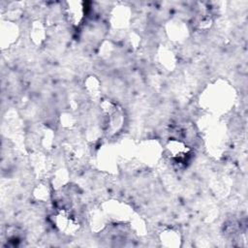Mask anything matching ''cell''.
<instances>
[{
  "label": "cell",
  "instance_id": "cell-3",
  "mask_svg": "<svg viewBox=\"0 0 248 248\" xmlns=\"http://www.w3.org/2000/svg\"><path fill=\"white\" fill-rule=\"evenodd\" d=\"M55 224L64 233H74L78 229V218L66 207H62L55 215Z\"/></svg>",
  "mask_w": 248,
  "mask_h": 248
},
{
  "label": "cell",
  "instance_id": "cell-4",
  "mask_svg": "<svg viewBox=\"0 0 248 248\" xmlns=\"http://www.w3.org/2000/svg\"><path fill=\"white\" fill-rule=\"evenodd\" d=\"M69 5L70 7L67 9V16L69 21H71L73 25L78 26L83 18L84 10L79 2H74L75 6H73V3H70Z\"/></svg>",
  "mask_w": 248,
  "mask_h": 248
},
{
  "label": "cell",
  "instance_id": "cell-1",
  "mask_svg": "<svg viewBox=\"0 0 248 248\" xmlns=\"http://www.w3.org/2000/svg\"><path fill=\"white\" fill-rule=\"evenodd\" d=\"M167 155L170 161L178 167L185 166L191 158V148L178 139H170L166 145Z\"/></svg>",
  "mask_w": 248,
  "mask_h": 248
},
{
  "label": "cell",
  "instance_id": "cell-2",
  "mask_svg": "<svg viewBox=\"0 0 248 248\" xmlns=\"http://www.w3.org/2000/svg\"><path fill=\"white\" fill-rule=\"evenodd\" d=\"M104 110V118L105 125L107 127L108 133L114 134L116 133L122 126L123 122V113L120 108L117 105L111 102H105L103 104Z\"/></svg>",
  "mask_w": 248,
  "mask_h": 248
}]
</instances>
